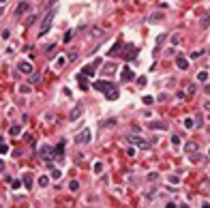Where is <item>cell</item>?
Instances as JSON below:
<instances>
[{
    "label": "cell",
    "mask_w": 210,
    "mask_h": 208,
    "mask_svg": "<svg viewBox=\"0 0 210 208\" xmlns=\"http://www.w3.org/2000/svg\"><path fill=\"white\" fill-rule=\"evenodd\" d=\"M52 20H54V11H47V13H45V17H43V22H41V26H39V37L47 34L49 26H52Z\"/></svg>",
    "instance_id": "1"
},
{
    "label": "cell",
    "mask_w": 210,
    "mask_h": 208,
    "mask_svg": "<svg viewBox=\"0 0 210 208\" xmlns=\"http://www.w3.org/2000/svg\"><path fill=\"white\" fill-rule=\"evenodd\" d=\"M126 140H129L131 144H135L137 148H144V150H146V148H150V144L146 142V140H142V137H137V135H129Z\"/></svg>",
    "instance_id": "2"
},
{
    "label": "cell",
    "mask_w": 210,
    "mask_h": 208,
    "mask_svg": "<svg viewBox=\"0 0 210 208\" xmlns=\"http://www.w3.org/2000/svg\"><path fill=\"white\" fill-rule=\"evenodd\" d=\"M90 140H92V133H90V129H84L77 137H75V144H88Z\"/></svg>",
    "instance_id": "3"
},
{
    "label": "cell",
    "mask_w": 210,
    "mask_h": 208,
    "mask_svg": "<svg viewBox=\"0 0 210 208\" xmlns=\"http://www.w3.org/2000/svg\"><path fill=\"white\" fill-rule=\"evenodd\" d=\"M81 114H84V105H81V103H75V107H73L71 114H69V120H77Z\"/></svg>",
    "instance_id": "4"
},
{
    "label": "cell",
    "mask_w": 210,
    "mask_h": 208,
    "mask_svg": "<svg viewBox=\"0 0 210 208\" xmlns=\"http://www.w3.org/2000/svg\"><path fill=\"white\" fill-rule=\"evenodd\" d=\"M30 2H22V4H17V9H15V13H17V17H22V15H26V13H28L30 11Z\"/></svg>",
    "instance_id": "5"
},
{
    "label": "cell",
    "mask_w": 210,
    "mask_h": 208,
    "mask_svg": "<svg viewBox=\"0 0 210 208\" xmlns=\"http://www.w3.org/2000/svg\"><path fill=\"white\" fill-rule=\"evenodd\" d=\"M137 56V47L135 45H126V52H124V60H133Z\"/></svg>",
    "instance_id": "6"
},
{
    "label": "cell",
    "mask_w": 210,
    "mask_h": 208,
    "mask_svg": "<svg viewBox=\"0 0 210 208\" xmlns=\"http://www.w3.org/2000/svg\"><path fill=\"white\" fill-rule=\"evenodd\" d=\"M17 69H20L22 73H26V75H30V73H32V65H30L28 60H22L20 65H17Z\"/></svg>",
    "instance_id": "7"
},
{
    "label": "cell",
    "mask_w": 210,
    "mask_h": 208,
    "mask_svg": "<svg viewBox=\"0 0 210 208\" xmlns=\"http://www.w3.org/2000/svg\"><path fill=\"white\" fill-rule=\"evenodd\" d=\"M105 99H107V101H116V99H118V88L116 86H112V88H109V90H105Z\"/></svg>",
    "instance_id": "8"
},
{
    "label": "cell",
    "mask_w": 210,
    "mask_h": 208,
    "mask_svg": "<svg viewBox=\"0 0 210 208\" xmlns=\"http://www.w3.org/2000/svg\"><path fill=\"white\" fill-rule=\"evenodd\" d=\"M94 88L99 90V92H105V90H109V88H112V84H109V82H105V79H99V82H94Z\"/></svg>",
    "instance_id": "9"
},
{
    "label": "cell",
    "mask_w": 210,
    "mask_h": 208,
    "mask_svg": "<svg viewBox=\"0 0 210 208\" xmlns=\"http://www.w3.org/2000/svg\"><path fill=\"white\" fill-rule=\"evenodd\" d=\"M52 152H54V148H52V146H47V144H45V146H41V159L49 161V159H52Z\"/></svg>",
    "instance_id": "10"
},
{
    "label": "cell",
    "mask_w": 210,
    "mask_h": 208,
    "mask_svg": "<svg viewBox=\"0 0 210 208\" xmlns=\"http://www.w3.org/2000/svg\"><path fill=\"white\" fill-rule=\"evenodd\" d=\"M185 150H187V155H193V152L199 150V144L197 142H187L185 144Z\"/></svg>",
    "instance_id": "11"
},
{
    "label": "cell",
    "mask_w": 210,
    "mask_h": 208,
    "mask_svg": "<svg viewBox=\"0 0 210 208\" xmlns=\"http://www.w3.org/2000/svg\"><path fill=\"white\" fill-rule=\"evenodd\" d=\"M120 79H122V82H131V79H133V71L131 69H124L122 73H120Z\"/></svg>",
    "instance_id": "12"
},
{
    "label": "cell",
    "mask_w": 210,
    "mask_h": 208,
    "mask_svg": "<svg viewBox=\"0 0 210 208\" xmlns=\"http://www.w3.org/2000/svg\"><path fill=\"white\" fill-rule=\"evenodd\" d=\"M176 67H178V69H187V67H189V60H187L185 56H178V58H176Z\"/></svg>",
    "instance_id": "13"
},
{
    "label": "cell",
    "mask_w": 210,
    "mask_h": 208,
    "mask_svg": "<svg viewBox=\"0 0 210 208\" xmlns=\"http://www.w3.org/2000/svg\"><path fill=\"white\" fill-rule=\"evenodd\" d=\"M24 187L26 189H32V174H30V172H26V174H24Z\"/></svg>",
    "instance_id": "14"
},
{
    "label": "cell",
    "mask_w": 210,
    "mask_h": 208,
    "mask_svg": "<svg viewBox=\"0 0 210 208\" xmlns=\"http://www.w3.org/2000/svg\"><path fill=\"white\" fill-rule=\"evenodd\" d=\"M54 155L56 157H65V142H60L56 148H54Z\"/></svg>",
    "instance_id": "15"
},
{
    "label": "cell",
    "mask_w": 210,
    "mask_h": 208,
    "mask_svg": "<svg viewBox=\"0 0 210 208\" xmlns=\"http://www.w3.org/2000/svg\"><path fill=\"white\" fill-rule=\"evenodd\" d=\"M49 176H52V178H54V180H58V178H60V176H62V172H60V169H58V167H52V169H49Z\"/></svg>",
    "instance_id": "16"
},
{
    "label": "cell",
    "mask_w": 210,
    "mask_h": 208,
    "mask_svg": "<svg viewBox=\"0 0 210 208\" xmlns=\"http://www.w3.org/2000/svg\"><path fill=\"white\" fill-rule=\"evenodd\" d=\"M77 82H79V88H84V90H86V88H88V86H90V84H88V82H86V75H84V73H81V75H79V77H77Z\"/></svg>",
    "instance_id": "17"
},
{
    "label": "cell",
    "mask_w": 210,
    "mask_h": 208,
    "mask_svg": "<svg viewBox=\"0 0 210 208\" xmlns=\"http://www.w3.org/2000/svg\"><path fill=\"white\" fill-rule=\"evenodd\" d=\"M7 152H9V144L0 137V155H7Z\"/></svg>",
    "instance_id": "18"
},
{
    "label": "cell",
    "mask_w": 210,
    "mask_h": 208,
    "mask_svg": "<svg viewBox=\"0 0 210 208\" xmlns=\"http://www.w3.org/2000/svg\"><path fill=\"white\" fill-rule=\"evenodd\" d=\"M81 73H84V75H88V77H92V75H94V69L90 67V65H86L84 69H81Z\"/></svg>",
    "instance_id": "19"
},
{
    "label": "cell",
    "mask_w": 210,
    "mask_h": 208,
    "mask_svg": "<svg viewBox=\"0 0 210 208\" xmlns=\"http://www.w3.org/2000/svg\"><path fill=\"white\" fill-rule=\"evenodd\" d=\"M9 133H11V135H20V133H22V127H20V124H13L11 129H9Z\"/></svg>",
    "instance_id": "20"
},
{
    "label": "cell",
    "mask_w": 210,
    "mask_h": 208,
    "mask_svg": "<svg viewBox=\"0 0 210 208\" xmlns=\"http://www.w3.org/2000/svg\"><path fill=\"white\" fill-rule=\"evenodd\" d=\"M41 82V73H30V84H39Z\"/></svg>",
    "instance_id": "21"
},
{
    "label": "cell",
    "mask_w": 210,
    "mask_h": 208,
    "mask_svg": "<svg viewBox=\"0 0 210 208\" xmlns=\"http://www.w3.org/2000/svg\"><path fill=\"white\" fill-rule=\"evenodd\" d=\"M199 26H202V28H208V26H210V15H204L202 22H199Z\"/></svg>",
    "instance_id": "22"
},
{
    "label": "cell",
    "mask_w": 210,
    "mask_h": 208,
    "mask_svg": "<svg viewBox=\"0 0 210 208\" xmlns=\"http://www.w3.org/2000/svg\"><path fill=\"white\" fill-rule=\"evenodd\" d=\"M185 127H187V129H193V127H195V118H185Z\"/></svg>",
    "instance_id": "23"
},
{
    "label": "cell",
    "mask_w": 210,
    "mask_h": 208,
    "mask_svg": "<svg viewBox=\"0 0 210 208\" xmlns=\"http://www.w3.org/2000/svg\"><path fill=\"white\" fill-rule=\"evenodd\" d=\"M150 129H167V124H163V122H150Z\"/></svg>",
    "instance_id": "24"
},
{
    "label": "cell",
    "mask_w": 210,
    "mask_h": 208,
    "mask_svg": "<svg viewBox=\"0 0 210 208\" xmlns=\"http://www.w3.org/2000/svg\"><path fill=\"white\" fill-rule=\"evenodd\" d=\"M101 127H103V129H105V127H107V129H109V127H116V120H114V118H109V120L101 122Z\"/></svg>",
    "instance_id": "25"
},
{
    "label": "cell",
    "mask_w": 210,
    "mask_h": 208,
    "mask_svg": "<svg viewBox=\"0 0 210 208\" xmlns=\"http://www.w3.org/2000/svg\"><path fill=\"white\" fill-rule=\"evenodd\" d=\"M161 17H163L161 13H152V15L148 17V22H150V24H152V22H159V20H161Z\"/></svg>",
    "instance_id": "26"
},
{
    "label": "cell",
    "mask_w": 210,
    "mask_h": 208,
    "mask_svg": "<svg viewBox=\"0 0 210 208\" xmlns=\"http://www.w3.org/2000/svg\"><path fill=\"white\" fill-rule=\"evenodd\" d=\"M67 60H71V62H73V60H77V52H75V49H71V52L67 54Z\"/></svg>",
    "instance_id": "27"
},
{
    "label": "cell",
    "mask_w": 210,
    "mask_h": 208,
    "mask_svg": "<svg viewBox=\"0 0 210 208\" xmlns=\"http://www.w3.org/2000/svg\"><path fill=\"white\" fill-rule=\"evenodd\" d=\"M39 185H41V187H47V185H49V178H47V176H39Z\"/></svg>",
    "instance_id": "28"
},
{
    "label": "cell",
    "mask_w": 210,
    "mask_h": 208,
    "mask_svg": "<svg viewBox=\"0 0 210 208\" xmlns=\"http://www.w3.org/2000/svg\"><path fill=\"white\" fill-rule=\"evenodd\" d=\"M169 41H171V45H180V41H182V37H180V34H174V37H171Z\"/></svg>",
    "instance_id": "29"
},
{
    "label": "cell",
    "mask_w": 210,
    "mask_h": 208,
    "mask_svg": "<svg viewBox=\"0 0 210 208\" xmlns=\"http://www.w3.org/2000/svg\"><path fill=\"white\" fill-rule=\"evenodd\" d=\"M197 79H199V82H206V79H208V73H206V71H199V73H197Z\"/></svg>",
    "instance_id": "30"
},
{
    "label": "cell",
    "mask_w": 210,
    "mask_h": 208,
    "mask_svg": "<svg viewBox=\"0 0 210 208\" xmlns=\"http://www.w3.org/2000/svg\"><path fill=\"white\" fill-rule=\"evenodd\" d=\"M69 189H71V191H77V189H79V183H77V180H71V183H69Z\"/></svg>",
    "instance_id": "31"
},
{
    "label": "cell",
    "mask_w": 210,
    "mask_h": 208,
    "mask_svg": "<svg viewBox=\"0 0 210 208\" xmlns=\"http://www.w3.org/2000/svg\"><path fill=\"white\" fill-rule=\"evenodd\" d=\"M101 34H103V30H101V28H92V37H94V39H99Z\"/></svg>",
    "instance_id": "32"
},
{
    "label": "cell",
    "mask_w": 210,
    "mask_h": 208,
    "mask_svg": "<svg viewBox=\"0 0 210 208\" xmlns=\"http://www.w3.org/2000/svg\"><path fill=\"white\" fill-rule=\"evenodd\" d=\"M73 37H75V30H69V32L65 34V41H71Z\"/></svg>",
    "instance_id": "33"
},
{
    "label": "cell",
    "mask_w": 210,
    "mask_h": 208,
    "mask_svg": "<svg viewBox=\"0 0 210 208\" xmlns=\"http://www.w3.org/2000/svg\"><path fill=\"white\" fill-rule=\"evenodd\" d=\"M105 69H107V73H114V71H116V65L109 62V65H105Z\"/></svg>",
    "instance_id": "34"
},
{
    "label": "cell",
    "mask_w": 210,
    "mask_h": 208,
    "mask_svg": "<svg viewBox=\"0 0 210 208\" xmlns=\"http://www.w3.org/2000/svg\"><path fill=\"white\" fill-rule=\"evenodd\" d=\"M101 169H103V163H101V161H97V163H94V172L99 174V172H101Z\"/></svg>",
    "instance_id": "35"
},
{
    "label": "cell",
    "mask_w": 210,
    "mask_h": 208,
    "mask_svg": "<svg viewBox=\"0 0 210 208\" xmlns=\"http://www.w3.org/2000/svg\"><path fill=\"white\" fill-rule=\"evenodd\" d=\"M142 101H144L146 105H152V101H154V99H152V97H144V99H142Z\"/></svg>",
    "instance_id": "36"
},
{
    "label": "cell",
    "mask_w": 210,
    "mask_h": 208,
    "mask_svg": "<svg viewBox=\"0 0 210 208\" xmlns=\"http://www.w3.org/2000/svg\"><path fill=\"white\" fill-rule=\"evenodd\" d=\"M167 99H169V95L163 92V95H159V97H157V101H167Z\"/></svg>",
    "instance_id": "37"
},
{
    "label": "cell",
    "mask_w": 210,
    "mask_h": 208,
    "mask_svg": "<svg viewBox=\"0 0 210 208\" xmlns=\"http://www.w3.org/2000/svg\"><path fill=\"white\" fill-rule=\"evenodd\" d=\"M169 183H174V185H178V183H180V178H178V176H174V174H171V176H169Z\"/></svg>",
    "instance_id": "38"
},
{
    "label": "cell",
    "mask_w": 210,
    "mask_h": 208,
    "mask_svg": "<svg viewBox=\"0 0 210 208\" xmlns=\"http://www.w3.org/2000/svg\"><path fill=\"white\" fill-rule=\"evenodd\" d=\"M65 62H67V58H58L56 60V67H65Z\"/></svg>",
    "instance_id": "39"
},
{
    "label": "cell",
    "mask_w": 210,
    "mask_h": 208,
    "mask_svg": "<svg viewBox=\"0 0 210 208\" xmlns=\"http://www.w3.org/2000/svg\"><path fill=\"white\" fill-rule=\"evenodd\" d=\"M20 90H22V92H24V95H28V92H30V90H32V88H30V86H22Z\"/></svg>",
    "instance_id": "40"
},
{
    "label": "cell",
    "mask_w": 210,
    "mask_h": 208,
    "mask_svg": "<svg viewBox=\"0 0 210 208\" xmlns=\"http://www.w3.org/2000/svg\"><path fill=\"white\" fill-rule=\"evenodd\" d=\"M11 185H13V189H22V183H20V180H13Z\"/></svg>",
    "instance_id": "41"
},
{
    "label": "cell",
    "mask_w": 210,
    "mask_h": 208,
    "mask_svg": "<svg viewBox=\"0 0 210 208\" xmlns=\"http://www.w3.org/2000/svg\"><path fill=\"white\" fill-rule=\"evenodd\" d=\"M171 144H174V146H178V144H180V137H178V135H174V137H171Z\"/></svg>",
    "instance_id": "42"
},
{
    "label": "cell",
    "mask_w": 210,
    "mask_h": 208,
    "mask_svg": "<svg viewBox=\"0 0 210 208\" xmlns=\"http://www.w3.org/2000/svg\"><path fill=\"white\" fill-rule=\"evenodd\" d=\"M165 39H167V34H161V37L157 39V45H161V43H163V41H165Z\"/></svg>",
    "instance_id": "43"
},
{
    "label": "cell",
    "mask_w": 210,
    "mask_h": 208,
    "mask_svg": "<svg viewBox=\"0 0 210 208\" xmlns=\"http://www.w3.org/2000/svg\"><path fill=\"white\" fill-rule=\"evenodd\" d=\"M159 178V174H154V172H150V174H148V180H157Z\"/></svg>",
    "instance_id": "44"
},
{
    "label": "cell",
    "mask_w": 210,
    "mask_h": 208,
    "mask_svg": "<svg viewBox=\"0 0 210 208\" xmlns=\"http://www.w3.org/2000/svg\"><path fill=\"white\" fill-rule=\"evenodd\" d=\"M202 54H204L202 49H199V52H193V54H191V58H199V56H202Z\"/></svg>",
    "instance_id": "45"
},
{
    "label": "cell",
    "mask_w": 210,
    "mask_h": 208,
    "mask_svg": "<svg viewBox=\"0 0 210 208\" xmlns=\"http://www.w3.org/2000/svg\"><path fill=\"white\" fill-rule=\"evenodd\" d=\"M11 37V30H2V39H9Z\"/></svg>",
    "instance_id": "46"
},
{
    "label": "cell",
    "mask_w": 210,
    "mask_h": 208,
    "mask_svg": "<svg viewBox=\"0 0 210 208\" xmlns=\"http://www.w3.org/2000/svg\"><path fill=\"white\" fill-rule=\"evenodd\" d=\"M204 90H206V95H210V84H206V86H204Z\"/></svg>",
    "instance_id": "47"
},
{
    "label": "cell",
    "mask_w": 210,
    "mask_h": 208,
    "mask_svg": "<svg viewBox=\"0 0 210 208\" xmlns=\"http://www.w3.org/2000/svg\"><path fill=\"white\" fill-rule=\"evenodd\" d=\"M204 110H206V112H210V103H204Z\"/></svg>",
    "instance_id": "48"
},
{
    "label": "cell",
    "mask_w": 210,
    "mask_h": 208,
    "mask_svg": "<svg viewBox=\"0 0 210 208\" xmlns=\"http://www.w3.org/2000/svg\"><path fill=\"white\" fill-rule=\"evenodd\" d=\"M0 172H4V163H2V161H0Z\"/></svg>",
    "instance_id": "49"
},
{
    "label": "cell",
    "mask_w": 210,
    "mask_h": 208,
    "mask_svg": "<svg viewBox=\"0 0 210 208\" xmlns=\"http://www.w3.org/2000/svg\"><path fill=\"white\" fill-rule=\"evenodd\" d=\"M208 133H210V122H208Z\"/></svg>",
    "instance_id": "50"
},
{
    "label": "cell",
    "mask_w": 210,
    "mask_h": 208,
    "mask_svg": "<svg viewBox=\"0 0 210 208\" xmlns=\"http://www.w3.org/2000/svg\"><path fill=\"white\" fill-rule=\"evenodd\" d=\"M2 2H4V0H2Z\"/></svg>",
    "instance_id": "51"
},
{
    "label": "cell",
    "mask_w": 210,
    "mask_h": 208,
    "mask_svg": "<svg viewBox=\"0 0 210 208\" xmlns=\"http://www.w3.org/2000/svg\"><path fill=\"white\" fill-rule=\"evenodd\" d=\"M122 2H124V0H122Z\"/></svg>",
    "instance_id": "52"
}]
</instances>
